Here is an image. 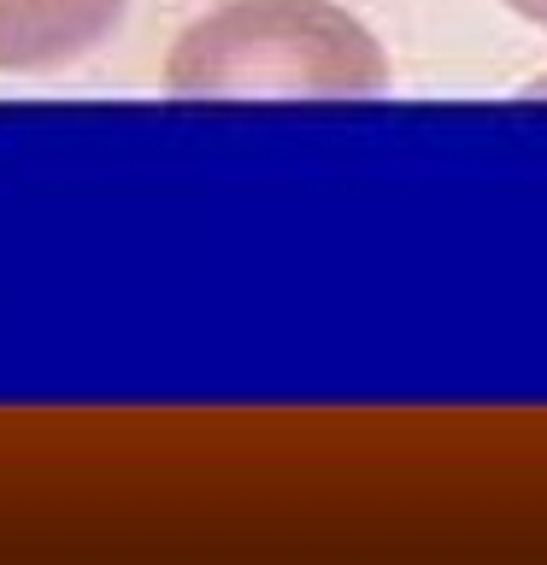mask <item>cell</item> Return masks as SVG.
Listing matches in <instances>:
<instances>
[{"label":"cell","instance_id":"obj_3","mask_svg":"<svg viewBox=\"0 0 547 565\" xmlns=\"http://www.w3.org/2000/svg\"><path fill=\"white\" fill-rule=\"evenodd\" d=\"M506 7L518 12V18H529V24H541V30H547V0H506Z\"/></svg>","mask_w":547,"mask_h":565},{"label":"cell","instance_id":"obj_2","mask_svg":"<svg viewBox=\"0 0 547 565\" xmlns=\"http://www.w3.org/2000/svg\"><path fill=\"white\" fill-rule=\"evenodd\" d=\"M124 0H0V71H47L112 35Z\"/></svg>","mask_w":547,"mask_h":565},{"label":"cell","instance_id":"obj_1","mask_svg":"<svg viewBox=\"0 0 547 565\" xmlns=\"http://www.w3.org/2000/svg\"><path fill=\"white\" fill-rule=\"evenodd\" d=\"M171 95H383L388 60L330 0H224L171 42Z\"/></svg>","mask_w":547,"mask_h":565}]
</instances>
